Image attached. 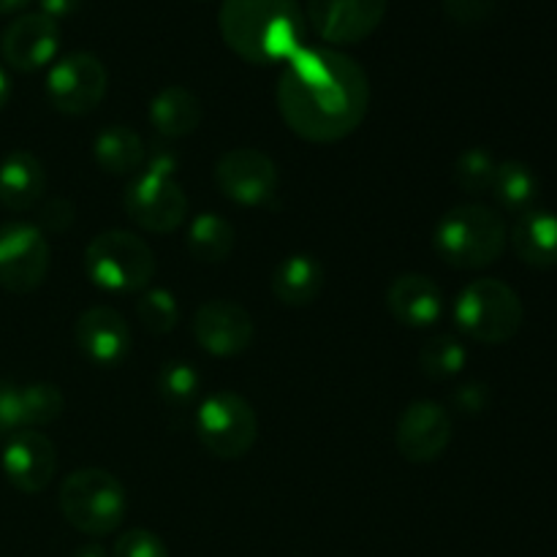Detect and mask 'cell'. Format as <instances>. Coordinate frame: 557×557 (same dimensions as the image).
Returning a JSON list of instances; mask_svg holds the SVG:
<instances>
[{
  "mask_svg": "<svg viewBox=\"0 0 557 557\" xmlns=\"http://www.w3.org/2000/svg\"><path fill=\"white\" fill-rule=\"evenodd\" d=\"M277 166L267 152L253 147H237L218 158L215 185L226 199L243 207L270 205L277 194Z\"/></svg>",
  "mask_w": 557,
  "mask_h": 557,
  "instance_id": "8fae6325",
  "label": "cell"
},
{
  "mask_svg": "<svg viewBox=\"0 0 557 557\" xmlns=\"http://www.w3.org/2000/svg\"><path fill=\"white\" fill-rule=\"evenodd\" d=\"M511 248L522 264L536 270L557 267V215L547 210L522 212L511 228Z\"/></svg>",
  "mask_w": 557,
  "mask_h": 557,
  "instance_id": "ffe728a7",
  "label": "cell"
},
{
  "mask_svg": "<svg viewBox=\"0 0 557 557\" xmlns=\"http://www.w3.org/2000/svg\"><path fill=\"white\" fill-rule=\"evenodd\" d=\"M74 557H107V553H103V549L98 547V544H87V547L76 549Z\"/></svg>",
  "mask_w": 557,
  "mask_h": 557,
  "instance_id": "f35d334b",
  "label": "cell"
},
{
  "mask_svg": "<svg viewBox=\"0 0 557 557\" xmlns=\"http://www.w3.org/2000/svg\"><path fill=\"white\" fill-rule=\"evenodd\" d=\"M196 435L218 460H239L259 438V417L245 397L215 392L196 411Z\"/></svg>",
  "mask_w": 557,
  "mask_h": 557,
  "instance_id": "52a82bcc",
  "label": "cell"
},
{
  "mask_svg": "<svg viewBox=\"0 0 557 557\" xmlns=\"http://www.w3.org/2000/svg\"><path fill=\"white\" fill-rule=\"evenodd\" d=\"M471 5L473 9H484L482 0H446V11H449V14L460 22L479 20V16L471 11Z\"/></svg>",
  "mask_w": 557,
  "mask_h": 557,
  "instance_id": "d590c367",
  "label": "cell"
},
{
  "mask_svg": "<svg viewBox=\"0 0 557 557\" xmlns=\"http://www.w3.org/2000/svg\"><path fill=\"white\" fill-rule=\"evenodd\" d=\"M74 215L76 210L69 199H49L47 205L41 207L38 223H41V228H47V232L60 234V232H69L71 223H74Z\"/></svg>",
  "mask_w": 557,
  "mask_h": 557,
  "instance_id": "d6a6232c",
  "label": "cell"
},
{
  "mask_svg": "<svg viewBox=\"0 0 557 557\" xmlns=\"http://www.w3.org/2000/svg\"><path fill=\"white\" fill-rule=\"evenodd\" d=\"M218 27L226 47L253 65L288 63L305 41L297 0H223Z\"/></svg>",
  "mask_w": 557,
  "mask_h": 557,
  "instance_id": "7a4b0ae2",
  "label": "cell"
},
{
  "mask_svg": "<svg viewBox=\"0 0 557 557\" xmlns=\"http://www.w3.org/2000/svg\"><path fill=\"white\" fill-rule=\"evenodd\" d=\"M256 324L248 310L228 299L205 302L194 315V337L212 357H237L253 343Z\"/></svg>",
  "mask_w": 557,
  "mask_h": 557,
  "instance_id": "4fadbf2b",
  "label": "cell"
},
{
  "mask_svg": "<svg viewBox=\"0 0 557 557\" xmlns=\"http://www.w3.org/2000/svg\"><path fill=\"white\" fill-rule=\"evenodd\" d=\"M455 406L462 413H482L487 406V389L482 384H466L455 392Z\"/></svg>",
  "mask_w": 557,
  "mask_h": 557,
  "instance_id": "836d02e7",
  "label": "cell"
},
{
  "mask_svg": "<svg viewBox=\"0 0 557 557\" xmlns=\"http://www.w3.org/2000/svg\"><path fill=\"white\" fill-rule=\"evenodd\" d=\"M49 243L33 223L0 226V286L11 294H30L47 281Z\"/></svg>",
  "mask_w": 557,
  "mask_h": 557,
  "instance_id": "9c48e42d",
  "label": "cell"
},
{
  "mask_svg": "<svg viewBox=\"0 0 557 557\" xmlns=\"http://www.w3.org/2000/svg\"><path fill=\"white\" fill-rule=\"evenodd\" d=\"M525 308L515 288L495 277L468 283L455 302V321L468 337L487 346L509 343L522 330Z\"/></svg>",
  "mask_w": 557,
  "mask_h": 557,
  "instance_id": "8992f818",
  "label": "cell"
},
{
  "mask_svg": "<svg viewBox=\"0 0 557 557\" xmlns=\"http://www.w3.org/2000/svg\"><path fill=\"white\" fill-rule=\"evenodd\" d=\"M96 163L112 177H128L145 163L147 147L141 136L128 125H109L96 136L92 145Z\"/></svg>",
  "mask_w": 557,
  "mask_h": 557,
  "instance_id": "603a6c76",
  "label": "cell"
},
{
  "mask_svg": "<svg viewBox=\"0 0 557 557\" xmlns=\"http://www.w3.org/2000/svg\"><path fill=\"white\" fill-rule=\"evenodd\" d=\"M188 250L201 264H221L232 256L237 234L234 226L218 212H201L188 226Z\"/></svg>",
  "mask_w": 557,
  "mask_h": 557,
  "instance_id": "cb8c5ba5",
  "label": "cell"
},
{
  "mask_svg": "<svg viewBox=\"0 0 557 557\" xmlns=\"http://www.w3.org/2000/svg\"><path fill=\"white\" fill-rule=\"evenodd\" d=\"M205 117L199 96L183 85H169L152 98L150 103V123L152 128L169 139H183L194 134Z\"/></svg>",
  "mask_w": 557,
  "mask_h": 557,
  "instance_id": "44dd1931",
  "label": "cell"
},
{
  "mask_svg": "<svg viewBox=\"0 0 557 557\" xmlns=\"http://www.w3.org/2000/svg\"><path fill=\"white\" fill-rule=\"evenodd\" d=\"M65 397L52 384H30L20 386V419L22 430L47 428L63 417Z\"/></svg>",
  "mask_w": 557,
  "mask_h": 557,
  "instance_id": "484cf974",
  "label": "cell"
},
{
  "mask_svg": "<svg viewBox=\"0 0 557 557\" xmlns=\"http://www.w3.org/2000/svg\"><path fill=\"white\" fill-rule=\"evenodd\" d=\"M60 511L65 522L85 536H109L128 511V495L117 476L101 468H82L60 484Z\"/></svg>",
  "mask_w": 557,
  "mask_h": 557,
  "instance_id": "277c9868",
  "label": "cell"
},
{
  "mask_svg": "<svg viewBox=\"0 0 557 557\" xmlns=\"http://www.w3.org/2000/svg\"><path fill=\"white\" fill-rule=\"evenodd\" d=\"M85 272L103 292H147L156 275V256L141 237L112 228L90 239L85 250Z\"/></svg>",
  "mask_w": 557,
  "mask_h": 557,
  "instance_id": "5b68a950",
  "label": "cell"
},
{
  "mask_svg": "<svg viewBox=\"0 0 557 557\" xmlns=\"http://www.w3.org/2000/svg\"><path fill=\"white\" fill-rule=\"evenodd\" d=\"M495 172H498V161L493 158V152L484 150V147H471L457 158L451 174L466 194H484V190L493 188Z\"/></svg>",
  "mask_w": 557,
  "mask_h": 557,
  "instance_id": "f1b7e54d",
  "label": "cell"
},
{
  "mask_svg": "<svg viewBox=\"0 0 557 557\" xmlns=\"http://www.w3.org/2000/svg\"><path fill=\"white\" fill-rule=\"evenodd\" d=\"M47 172L27 150H11L0 161V205L11 212H27L44 199Z\"/></svg>",
  "mask_w": 557,
  "mask_h": 557,
  "instance_id": "d6986e66",
  "label": "cell"
},
{
  "mask_svg": "<svg viewBox=\"0 0 557 557\" xmlns=\"http://www.w3.org/2000/svg\"><path fill=\"white\" fill-rule=\"evenodd\" d=\"M82 3H85V0H38V5H41V14L49 16V20H54V22L76 14V11L82 9Z\"/></svg>",
  "mask_w": 557,
  "mask_h": 557,
  "instance_id": "e575fe53",
  "label": "cell"
},
{
  "mask_svg": "<svg viewBox=\"0 0 557 557\" xmlns=\"http://www.w3.org/2000/svg\"><path fill=\"white\" fill-rule=\"evenodd\" d=\"M76 346L98 368H114L128 357L131 330L117 310L96 305L76 321Z\"/></svg>",
  "mask_w": 557,
  "mask_h": 557,
  "instance_id": "e0dca14e",
  "label": "cell"
},
{
  "mask_svg": "<svg viewBox=\"0 0 557 557\" xmlns=\"http://www.w3.org/2000/svg\"><path fill=\"white\" fill-rule=\"evenodd\" d=\"M136 315L141 326L152 335H169L180 324L177 297L166 288H147L136 302Z\"/></svg>",
  "mask_w": 557,
  "mask_h": 557,
  "instance_id": "83f0119b",
  "label": "cell"
},
{
  "mask_svg": "<svg viewBox=\"0 0 557 557\" xmlns=\"http://www.w3.org/2000/svg\"><path fill=\"white\" fill-rule=\"evenodd\" d=\"M277 112L305 141L332 145L362 125L370 82L362 65L337 49L302 47L277 79Z\"/></svg>",
  "mask_w": 557,
  "mask_h": 557,
  "instance_id": "6da1fadb",
  "label": "cell"
},
{
  "mask_svg": "<svg viewBox=\"0 0 557 557\" xmlns=\"http://www.w3.org/2000/svg\"><path fill=\"white\" fill-rule=\"evenodd\" d=\"M386 308L411 330H424L433 326L444 313V294L430 277L424 275H400L386 288Z\"/></svg>",
  "mask_w": 557,
  "mask_h": 557,
  "instance_id": "ac0fdd59",
  "label": "cell"
},
{
  "mask_svg": "<svg viewBox=\"0 0 557 557\" xmlns=\"http://www.w3.org/2000/svg\"><path fill=\"white\" fill-rule=\"evenodd\" d=\"M20 430V386H11L0 381V438H11Z\"/></svg>",
  "mask_w": 557,
  "mask_h": 557,
  "instance_id": "1f68e13d",
  "label": "cell"
},
{
  "mask_svg": "<svg viewBox=\"0 0 557 557\" xmlns=\"http://www.w3.org/2000/svg\"><path fill=\"white\" fill-rule=\"evenodd\" d=\"M33 0H0V16L3 14H16V11L27 9Z\"/></svg>",
  "mask_w": 557,
  "mask_h": 557,
  "instance_id": "8d00e7d4",
  "label": "cell"
},
{
  "mask_svg": "<svg viewBox=\"0 0 557 557\" xmlns=\"http://www.w3.org/2000/svg\"><path fill=\"white\" fill-rule=\"evenodd\" d=\"M107 65L90 52H71L49 69L47 98L60 114L82 117L107 98Z\"/></svg>",
  "mask_w": 557,
  "mask_h": 557,
  "instance_id": "ba28073f",
  "label": "cell"
},
{
  "mask_svg": "<svg viewBox=\"0 0 557 557\" xmlns=\"http://www.w3.org/2000/svg\"><path fill=\"white\" fill-rule=\"evenodd\" d=\"M419 362H422V370L435 381L455 379L457 373H462L468 362V351L457 337L451 335H438L422 348L419 354Z\"/></svg>",
  "mask_w": 557,
  "mask_h": 557,
  "instance_id": "4316f807",
  "label": "cell"
},
{
  "mask_svg": "<svg viewBox=\"0 0 557 557\" xmlns=\"http://www.w3.org/2000/svg\"><path fill=\"white\" fill-rule=\"evenodd\" d=\"M389 0H308V22L326 44L351 47L384 22Z\"/></svg>",
  "mask_w": 557,
  "mask_h": 557,
  "instance_id": "7c38bea8",
  "label": "cell"
},
{
  "mask_svg": "<svg viewBox=\"0 0 557 557\" xmlns=\"http://www.w3.org/2000/svg\"><path fill=\"white\" fill-rule=\"evenodd\" d=\"M125 212L145 232L169 234L188 218V196L174 177L145 169L125 190Z\"/></svg>",
  "mask_w": 557,
  "mask_h": 557,
  "instance_id": "30bf717a",
  "label": "cell"
},
{
  "mask_svg": "<svg viewBox=\"0 0 557 557\" xmlns=\"http://www.w3.org/2000/svg\"><path fill=\"white\" fill-rule=\"evenodd\" d=\"M451 441V417L438 403H413L397 422V449L408 462H433Z\"/></svg>",
  "mask_w": 557,
  "mask_h": 557,
  "instance_id": "9a60e30c",
  "label": "cell"
},
{
  "mask_svg": "<svg viewBox=\"0 0 557 557\" xmlns=\"http://www.w3.org/2000/svg\"><path fill=\"white\" fill-rule=\"evenodd\" d=\"M324 288V267L313 256H288L277 264L272 277V292L288 308H302L310 305Z\"/></svg>",
  "mask_w": 557,
  "mask_h": 557,
  "instance_id": "7402d4cb",
  "label": "cell"
},
{
  "mask_svg": "<svg viewBox=\"0 0 557 557\" xmlns=\"http://www.w3.org/2000/svg\"><path fill=\"white\" fill-rule=\"evenodd\" d=\"M506 223L484 205H460L446 212L433 234V248L455 270H484L506 250Z\"/></svg>",
  "mask_w": 557,
  "mask_h": 557,
  "instance_id": "3957f363",
  "label": "cell"
},
{
  "mask_svg": "<svg viewBox=\"0 0 557 557\" xmlns=\"http://www.w3.org/2000/svg\"><path fill=\"white\" fill-rule=\"evenodd\" d=\"M112 557H169V549L152 531L131 528L114 542Z\"/></svg>",
  "mask_w": 557,
  "mask_h": 557,
  "instance_id": "4dcf8cb0",
  "label": "cell"
},
{
  "mask_svg": "<svg viewBox=\"0 0 557 557\" xmlns=\"http://www.w3.org/2000/svg\"><path fill=\"white\" fill-rule=\"evenodd\" d=\"M201 375L196 373L194 364L169 362L158 373V392L163 400L174 408H185L199 397Z\"/></svg>",
  "mask_w": 557,
  "mask_h": 557,
  "instance_id": "f546056e",
  "label": "cell"
},
{
  "mask_svg": "<svg viewBox=\"0 0 557 557\" xmlns=\"http://www.w3.org/2000/svg\"><path fill=\"white\" fill-rule=\"evenodd\" d=\"M60 49V27L58 22L44 16L41 11L36 14H22L5 27L0 38V52L3 60L14 71L33 74L54 60Z\"/></svg>",
  "mask_w": 557,
  "mask_h": 557,
  "instance_id": "2e32d148",
  "label": "cell"
},
{
  "mask_svg": "<svg viewBox=\"0 0 557 557\" xmlns=\"http://www.w3.org/2000/svg\"><path fill=\"white\" fill-rule=\"evenodd\" d=\"M58 471V451L54 444L38 430H20L5 441L3 473L11 487L20 493H41L49 487Z\"/></svg>",
  "mask_w": 557,
  "mask_h": 557,
  "instance_id": "5bb4252c",
  "label": "cell"
},
{
  "mask_svg": "<svg viewBox=\"0 0 557 557\" xmlns=\"http://www.w3.org/2000/svg\"><path fill=\"white\" fill-rule=\"evenodd\" d=\"M493 196L498 199L500 207L509 212H531L539 199V177L533 174L531 166L520 161H504L498 163V172L493 180Z\"/></svg>",
  "mask_w": 557,
  "mask_h": 557,
  "instance_id": "d4e9b609",
  "label": "cell"
},
{
  "mask_svg": "<svg viewBox=\"0 0 557 557\" xmlns=\"http://www.w3.org/2000/svg\"><path fill=\"white\" fill-rule=\"evenodd\" d=\"M11 98V82H9V74H5L3 69H0V112H3V107L9 103Z\"/></svg>",
  "mask_w": 557,
  "mask_h": 557,
  "instance_id": "74e56055",
  "label": "cell"
}]
</instances>
